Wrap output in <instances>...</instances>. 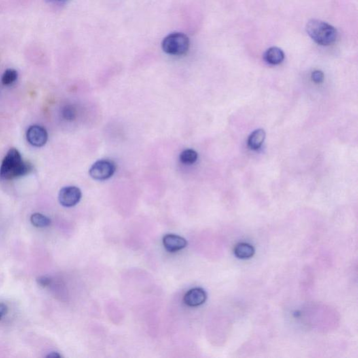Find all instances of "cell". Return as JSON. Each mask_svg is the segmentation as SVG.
<instances>
[{
  "mask_svg": "<svg viewBox=\"0 0 358 358\" xmlns=\"http://www.w3.org/2000/svg\"><path fill=\"white\" fill-rule=\"evenodd\" d=\"M32 165L22 160L20 153L16 149H11L4 158L0 166V179L11 180L30 173Z\"/></svg>",
  "mask_w": 358,
  "mask_h": 358,
  "instance_id": "obj_1",
  "label": "cell"
},
{
  "mask_svg": "<svg viewBox=\"0 0 358 358\" xmlns=\"http://www.w3.org/2000/svg\"><path fill=\"white\" fill-rule=\"evenodd\" d=\"M306 30L308 36L318 44L329 45L337 40V30L322 20L312 19L306 25Z\"/></svg>",
  "mask_w": 358,
  "mask_h": 358,
  "instance_id": "obj_2",
  "label": "cell"
},
{
  "mask_svg": "<svg viewBox=\"0 0 358 358\" xmlns=\"http://www.w3.org/2000/svg\"><path fill=\"white\" fill-rule=\"evenodd\" d=\"M190 48V39L181 32H173L166 36L162 42V49L172 56H183Z\"/></svg>",
  "mask_w": 358,
  "mask_h": 358,
  "instance_id": "obj_3",
  "label": "cell"
},
{
  "mask_svg": "<svg viewBox=\"0 0 358 358\" xmlns=\"http://www.w3.org/2000/svg\"><path fill=\"white\" fill-rule=\"evenodd\" d=\"M116 170V166L113 161L109 160H101L97 161L92 164L89 174L92 179L98 181H105L110 179Z\"/></svg>",
  "mask_w": 358,
  "mask_h": 358,
  "instance_id": "obj_4",
  "label": "cell"
},
{
  "mask_svg": "<svg viewBox=\"0 0 358 358\" xmlns=\"http://www.w3.org/2000/svg\"><path fill=\"white\" fill-rule=\"evenodd\" d=\"M82 198V193L76 186L64 187L60 190L58 200L64 207H73L77 205Z\"/></svg>",
  "mask_w": 358,
  "mask_h": 358,
  "instance_id": "obj_5",
  "label": "cell"
},
{
  "mask_svg": "<svg viewBox=\"0 0 358 358\" xmlns=\"http://www.w3.org/2000/svg\"><path fill=\"white\" fill-rule=\"evenodd\" d=\"M27 139L30 145L36 147H41L45 145L48 140V134L42 127L33 126L28 129Z\"/></svg>",
  "mask_w": 358,
  "mask_h": 358,
  "instance_id": "obj_6",
  "label": "cell"
},
{
  "mask_svg": "<svg viewBox=\"0 0 358 358\" xmlns=\"http://www.w3.org/2000/svg\"><path fill=\"white\" fill-rule=\"evenodd\" d=\"M207 295L206 291L201 288H194L189 290L183 297V302L188 306H201L206 302Z\"/></svg>",
  "mask_w": 358,
  "mask_h": 358,
  "instance_id": "obj_7",
  "label": "cell"
},
{
  "mask_svg": "<svg viewBox=\"0 0 358 358\" xmlns=\"http://www.w3.org/2000/svg\"><path fill=\"white\" fill-rule=\"evenodd\" d=\"M162 244L166 251L170 253H176L185 249L187 242L185 238L174 234H168L162 238Z\"/></svg>",
  "mask_w": 358,
  "mask_h": 358,
  "instance_id": "obj_8",
  "label": "cell"
},
{
  "mask_svg": "<svg viewBox=\"0 0 358 358\" xmlns=\"http://www.w3.org/2000/svg\"><path fill=\"white\" fill-rule=\"evenodd\" d=\"M285 58V54L281 49L278 47H271L264 54V59L268 63L272 65L281 64Z\"/></svg>",
  "mask_w": 358,
  "mask_h": 358,
  "instance_id": "obj_9",
  "label": "cell"
},
{
  "mask_svg": "<svg viewBox=\"0 0 358 358\" xmlns=\"http://www.w3.org/2000/svg\"><path fill=\"white\" fill-rule=\"evenodd\" d=\"M255 249L253 246L248 243H238L234 249V253L236 257L242 259L251 258L255 254Z\"/></svg>",
  "mask_w": 358,
  "mask_h": 358,
  "instance_id": "obj_10",
  "label": "cell"
},
{
  "mask_svg": "<svg viewBox=\"0 0 358 358\" xmlns=\"http://www.w3.org/2000/svg\"><path fill=\"white\" fill-rule=\"evenodd\" d=\"M265 137L266 133L262 129H258L252 132L248 139V145L250 149L254 151L259 149L264 143Z\"/></svg>",
  "mask_w": 358,
  "mask_h": 358,
  "instance_id": "obj_11",
  "label": "cell"
},
{
  "mask_svg": "<svg viewBox=\"0 0 358 358\" xmlns=\"http://www.w3.org/2000/svg\"><path fill=\"white\" fill-rule=\"evenodd\" d=\"M198 154L193 149L184 150L180 154L179 159L181 163L184 164H193L198 160Z\"/></svg>",
  "mask_w": 358,
  "mask_h": 358,
  "instance_id": "obj_12",
  "label": "cell"
},
{
  "mask_svg": "<svg viewBox=\"0 0 358 358\" xmlns=\"http://www.w3.org/2000/svg\"><path fill=\"white\" fill-rule=\"evenodd\" d=\"M32 224L37 227H45L51 224V220L43 214L36 213L30 218Z\"/></svg>",
  "mask_w": 358,
  "mask_h": 358,
  "instance_id": "obj_13",
  "label": "cell"
},
{
  "mask_svg": "<svg viewBox=\"0 0 358 358\" xmlns=\"http://www.w3.org/2000/svg\"><path fill=\"white\" fill-rule=\"evenodd\" d=\"M18 73L15 69H9L6 70L2 77V83L5 86H9L16 81Z\"/></svg>",
  "mask_w": 358,
  "mask_h": 358,
  "instance_id": "obj_14",
  "label": "cell"
},
{
  "mask_svg": "<svg viewBox=\"0 0 358 358\" xmlns=\"http://www.w3.org/2000/svg\"><path fill=\"white\" fill-rule=\"evenodd\" d=\"M62 115L66 121H73L77 118V111L74 106L66 105L62 110Z\"/></svg>",
  "mask_w": 358,
  "mask_h": 358,
  "instance_id": "obj_15",
  "label": "cell"
},
{
  "mask_svg": "<svg viewBox=\"0 0 358 358\" xmlns=\"http://www.w3.org/2000/svg\"><path fill=\"white\" fill-rule=\"evenodd\" d=\"M324 78H325V76H324L323 71H320V70H316L312 74V80L317 84L323 83Z\"/></svg>",
  "mask_w": 358,
  "mask_h": 358,
  "instance_id": "obj_16",
  "label": "cell"
},
{
  "mask_svg": "<svg viewBox=\"0 0 358 358\" xmlns=\"http://www.w3.org/2000/svg\"><path fill=\"white\" fill-rule=\"evenodd\" d=\"M38 284L39 285L42 286V287H46L50 285L51 283V279L50 278L47 277V276H40L37 279Z\"/></svg>",
  "mask_w": 358,
  "mask_h": 358,
  "instance_id": "obj_17",
  "label": "cell"
},
{
  "mask_svg": "<svg viewBox=\"0 0 358 358\" xmlns=\"http://www.w3.org/2000/svg\"><path fill=\"white\" fill-rule=\"evenodd\" d=\"M7 309L8 308H7V305L0 303V320L3 319L4 316L7 313Z\"/></svg>",
  "mask_w": 358,
  "mask_h": 358,
  "instance_id": "obj_18",
  "label": "cell"
},
{
  "mask_svg": "<svg viewBox=\"0 0 358 358\" xmlns=\"http://www.w3.org/2000/svg\"><path fill=\"white\" fill-rule=\"evenodd\" d=\"M46 357H61V355H60L59 353H57V352H52V353H51L49 354V355H47Z\"/></svg>",
  "mask_w": 358,
  "mask_h": 358,
  "instance_id": "obj_19",
  "label": "cell"
},
{
  "mask_svg": "<svg viewBox=\"0 0 358 358\" xmlns=\"http://www.w3.org/2000/svg\"><path fill=\"white\" fill-rule=\"evenodd\" d=\"M47 3H56V2L64 1V0H45Z\"/></svg>",
  "mask_w": 358,
  "mask_h": 358,
  "instance_id": "obj_20",
  "label": "cell"
}]
</instances>
